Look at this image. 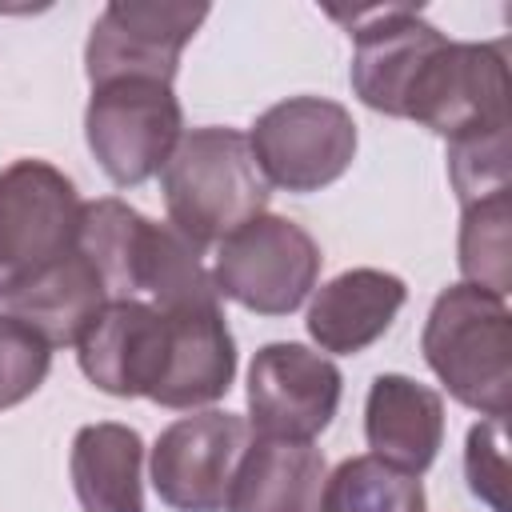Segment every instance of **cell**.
<instances>
[{"mask_svg":"<svg viewBox=\"0 0 512 512\" xmlns=\"http://www.w3.org/2000/svg\"><path fill=\"white\" fill-rule=\"evenodd\" d=\"M168 224L204 248H216L240 224L268 208V180L256 168L248 132L240 128H188L160 168Z\"/></svg>","mask_w":512,"mask_h":512,"instance_id":"1","label":"cell"},{"mask_svg":"<svg viewBox=\"0 0 512 512\" xmlns=\"http://www.w3.org/2000/svg\"><path fill=\"white\" fill-rule=\"evenodd\" d=\"M420 352L448 396L480 416H508L512 312L508 296L480 284H448L424 320Z\"/></svg>","mask_w":512,"mask_h":512,"instance_id":"2","label":"cell"},{"mask_svg":"<svg viewBox=\"0 0 512 512\" xmlns=\"http://www.w3.org/2000/svg\"><path fill=\"white\" fill-rule=\"evenodd\" d=\"M320 264V244L296 220L260 212L216 244L208 272L220 300L256 316H288L312 296Z\"/></svg>","mask_w":512,"mask_h":512,"instance_id":"3","label":"cell"},{"mask_svg":"<svg viewBox=\"0 0 512 512\" xmlns=\"http://www.w3.org/2000/svg\"><path fill=\"white\" fill-rule=\"evenodd\" d=\"M184 136V112L172 84L108 80L96 84L84 108V140L100 172L116 188H140L160 176Z\"/></svg>","mask_w":512,"mask_h":512,"instance_id":"4","label":"cell"},{"mask_svg":"<svg viewBox=\"0 0 512 512\" xmlns=\"http://www.w3.org/2000/svg\"><path fill=\"white\" fill-rule=\"evenodd\" d=\"M404 120H416L420 128L444 140L504 132L508 128L504 40L496 44L444 40L416 72L404 100Z\"/></svg>","mask_w":512,"mask_h":512,"instance_id":"5","label":"cell"},{"mask_svg":"<svg viewBox=\"0 0 512 512\" xmlns=\"http://www.w3.org/2000/svg\"><path fill=\"white\" fill-rule=\"evenodd\" d=\"M248 148L268 188L308 196L336 184L352 168L356 120L336 100L288 96L256 116Z\"/></svg>","mask_w":512,"mask_h":512,"instance_id":"6","label":"cell"},{"mask_svg":"<svg viewBox=\"0 0 512 512\" xmlns=\"http://www.w3.org/2000/svg\"><path fill=\"white\" fill-rule=\"evenodd\" d=\"M84 200L48 160H12L0 168V288L32 280L76 248Z\"/></svg>","mask_w":512,"mask_h":512,"instance_id":"7","label":"cell"},{"mask_svg":"<svg viewBox=\"0 0 512 512\" xmlns=\"http://www.w3.org/2000/svg\"><path fill=\"white\" fill-rule=\"evenodd\" d=\"M208 20V4L188 0H112L100 8L88 44L84 72L88 84L108 80H160L172 84L180 52Z\"/></svg>","mask_w":512,"mask_h":512,"instance_id":"8","label":"cell"},{"mask_svg":"<svg viewBox=\"0 0 512 512\" xmlns=\"http://www.w3.org/2000/svg\"><path fill=\"white\" fill-rule=\"evenodd\" d=\"M252 424L236 412L204 408L172 420L152 444V488L172 512H224Z\"/></svg>","mask_w":512,"mask_h":512,"instance_id":"9","label":"cell"},{"mask_svg":"<svg viewBox=\"0 0 512 512\" xmlns=\"http://www.w3.org/2000/svg\"><path fill=\"white\" fill-rule=\"evenodd\" d=\"M344 396V376L332 356L296 340L264 344L248 364V424L256 436L316 440Z\"/></svg>","mask_w":512,"mask_h":512,"instance_id":"10","label":"cell"},{"mask_svg":"<svg viewBox=\"0 0 512 512\" xmlns=\"http://www.w3.org/2000/svg\"><path fill=\"white\" fill-rule=\"evenodd\" d=\"M340 20H348L352 28L348 32L352 36V68H348L352 92L360 96L364 108L404 120V100H408L416 72L448 36L436 24H428L420 8L412 4L364 8Z\"/></svg>","mask_w":512,"mask_h":512,"instance_id":"11","label":"cell"},{"mask_svg":"<svg viewBox=\"0 0 512 512\" xmlns=\"http://www.w3.org/2000/svg\"><path fill=\"white\" fill-rule=\"evenodd\" d=\"M168 356V316L148 300H108L76 340L88 384L116 400L152 396Z\"/></svg>","mask_w":512,"mask_h":512,"instance_id":"12","label":"cell"},{"mask_svg":"<svg viewBox=\"0 0 512 512\" xmlns=\"http://www.w3.org/2000/svg\"><path fill=\"white\" fill-rule=\"evenodd\" d=\"M168 316V356L152 404L172 412H196L216 404L236 380V340L220 304L176 308Z\"/></svg>","mask_w":512,"mask_h":512,"instance_id":"13","label":"cell"},{"mask_svg":"<svg viewBox=\"0 0 512 512\" xmlns=\"http://www.w3.org/2000/svg\"><path fill=\"white\" fill-rule=\"evenodd\" d=\"M408 300V284L384 268H348L312 288L304 328L320 352L356 356L372 348Z\"/></svg>","mask_w":512,"mask_h":512,"instance_id":"14","label":"cell"},{"mask_svg":"<svg viewBox=\"0 0 512 512\" xmlns=\"http://www.w3.org/2000/svg\"><path fill=\"white\" fill-rule=\"evenodd\" d=\"M364 440L384 464L428 472L444 444V396L404 372H380L364 400Z\"/></svg>","mask_w":512,"mask_h":512,"instance_id":"15","label":"cell"},{"mask_svg":"<svg viewBox=\"0 0 512 512\" xmlns=\"http://www.w3.org/2000/svg\"><path fill=\"white\" fill-rule=\"evenodd\" d=\"M328 460L312 440L252 436L224 512H320Z\"/></svg>","mask_w":512,"mask_h":512,"instance_id":"16","label":"cell"},{"mask_svg":"<svg viewBox=\"0 0 512 512\" xmlns=\"http://www.w3.org/2000/svg\"><path fill=\"white\" fill-rule=\"evenodd\" d=\"M72 492L84 512H144V440L116 420L84 424L68 452Z\"/></svg>","mask_w":512,"mask_h":512,"instance_id":"17","label":"cell"},{"mask_svg":"<svg viewBox=\"0 0 512 512\" xmlns=\"http://www.w3.org/2000/svg\"><path fill=\"white\" fill-rule=\"evenodd\" d=\"M104 304H108V292H104L92 260L80 248H72L68 256L48 264L32 280L16 284L4 300V312L32 324L52 348H68V344L76 348V340L100 316Z\"/></svg>","mask_w":512,"mask_h":512,"instance_id":"18","label":"cell"},{"mask_svg":"<svg viewBox=\"0 0 512 512\" xmlns=\"http://www.w3.org/2000/svg\"><path fill=\"white\" fill-rule=\"evenodd\" d=\"M148 216L116 196L88 200L80 212L76 248L92 260L108 300H140V252L148 240Z\"/></svg>","mask_w":512,"mask_h":512,"instance_id":"19","label":"cell"},{"mask_svg":"<svg viewBox=\"0 0 512 512\" xmlns=\"http://www.w3.org/2000/svg\"><path fill=\"white\" fill-rule=\"evenodd\" d=\"M320 512H428V500L420 476L400 472L368 452L348 456L328 472Z\"/></svg>","mask_w":512,"mask_h":512,"instance_id":"20","label":"cell"},{"mask_svg":"<svg viewBox=\"0 0 512 512\" xmlns=\"http://www.w3.org/2000/svg\"><path fill=\"white\" fill-rule=\"evenodd\" d=\"M508 220H512L508 192L464 204L460 216V272L468 284H480L500 296H508V252H512Z\"/></svg>","mask_w":512,"mask_h":512,"instance_id":"21","label":"cell"},{"mask_svg":"<svg viewBox=\"0 0 512 512\" xmlns=\"http://www.w3.org/2000/svg\"><path fill=\"white\" fill-rule=\"evenodd\" d=\"M52 368V344L12 312H0V412L24 404Z\"/></svg>","mask_w":512,"mask_h":512,"instance_id":"22","label":"cell"},{"mask_svg":"<svg viewBox=\"0 0 512 512\" xmlns=\"http://www.w3.org/2000/svg\"><path fill=\"white\" fill-rule=\"evenodd\" d=\"M448 176L460 204L508 192V128L488 136L448 140Z\"/></svg>","mask_w":512,"mask_h":512,"instance_id":"23","label":"cell"},{"mask_svg":"<svg viewBox=\"0 0 512 512\" xmlns=\"http://www.w3.org/2000/svg\"><path fill=\"white\" fill-rule=\"evenodd\" d=\"M464 476L480 504L492 512H508V436L504 416H484L468 428L464 440Z\"/></svg>","mask_w":512,"mask_h":512,"instance_id":"24","label":"cell"},{"mask_svg":"<svg viewBox=\"0 0 512 512\" xmlns=\"http://www.w3.org/2000/svg\"><path fill=\"white\" fill-rule=\"evenodd\" d=\"M0 312H4V288H0Z\"/></svg>","mask_w":512,"mask_h":512,"instance_id":"25","label":"cell"}]
</instances>
